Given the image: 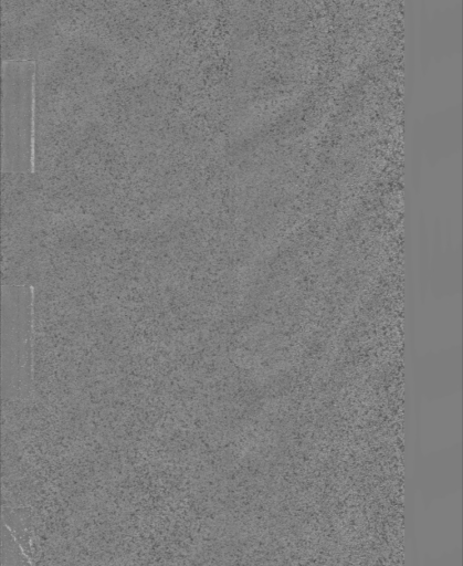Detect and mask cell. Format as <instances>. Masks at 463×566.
<instances>
[{
    "instance_id": "obj_1",
    "label": "cell",
    "mask_w": 463,
    "mask_h": 566,
    "mask_svg": "<svg viewBox=\"0 0 463 566\" xmlns=\"http://www.w3.org/2000/svg\"><path fill=\"white\" fill-rule=\"evenodd\" d=\"M33 73L30 61L3 63V169L27 170L32 166Z\"/></svg>"
},
{
    "instance_id": "obj_2",
    "label": "cell",
    "mask_w": 463,
    "mask_h": 566,
    "mask_svg": "<svg viewBox=\"0 0 463 566\" xmlns=\"http://www.w3.org/2000/svg\"><path fill=\"white\" fill-rule=\"evenodd\" d=\"M31 291L3 287L2 296V394L27 395L31 384Z\"/></svg>"
},
{
    "instance_id": "obj_3",
    "label": "cell",
    "mask_w": 463,
    "mask_h": 566,
    "mask_svg": "<svg viewBox=\"0 0 463 566\" xmlns=\"http://www.w3.org/2000/svg\"><path fill=\"white\" fill-rule=\"evenodd\" d=\"M3 510V524L9 528L12 536L29 556L30 553V523L29 510Z\"/></svg>"
},
{
    "instance_id": "obj_4",
    "label": "cell",
    "mask_w": 463,
    "mask_h": 566,
    "mask_svg": "<svg viewBox=\"0 0 463 566\" xmlns=\"http://www.w3.org/2000/svg\"><path fill=\"white\" fill-rule=\"evenodd\" d=\"M28 555L3 524L1 532V566H30Z\"/></svg>"
}]
</instances>
